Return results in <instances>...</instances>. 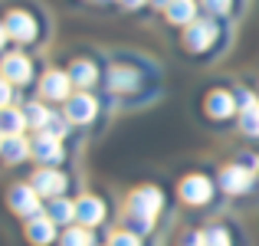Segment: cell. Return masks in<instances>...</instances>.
<instances>
[{"label":"cell","mask_w":259,"mask_h":246,"mask_svg":"<svg viewBox=\"0 0 259 246\" xmlns=\"http://www.w3.org/2000/svg\"><path fill=\"white\" fill-rule=\"evenodd\" d=\"M0 76L7 82H13V86H30L33 82L30 56H23V53H7V56L0 59Z\"/></svg>","instance_id":"obj_12"},{"label":"cell","mask_w":259,"mask_h":246,"mask_svg":"<svg viewBox=\"0 0 259 246\" xmlns=\"http://www.w3.org/2000/svg\"><path fill=\"white\" fill-rule=\"evenodd\" d=\"M164 17H167V23H174V26H190L197 20V4L194 0H171V4L164 7Z\"/></svg>","instance_id":"obj_19"},{"label":"cell","mask_w":259,"mask_h":246,"mask_svg":"<svg viewBox=\"0 0 259 246\" xmlns=\"http://www.w3.org/2000/svg\"><path fill=\"white\" fill-rule=\"evenodd\" d=\"M46 214H50V220L56 223V227H72L76 223V200H69V197H56V200L46 203Z\"/></svg>","instance_id":"obj_18"},{"label":"cell","mask_w":259,"mask_h":246,"mask_svg":"<svg viewBox=\"0 0 259 246\" xmlns=\"http://www.w3.org/2000/svg\"><path fill=\"white\" fill-rule=\"evenodd\" d=\"M164 210V194H161L154 184H145V187L132 190L125 200V223L128 230H135V233L145 236L148 230L154 227V220H158V214Z\"/></svg>","instance_id":"obj_1"},{"label":"cell","mask_w":259,"mask_h":246,"mask_svg":"<svg viewBox=\"0 0 259 246\" xmlns=\"http://www.w3.org/2000/svg\"><path fill=\"white\" fill-rule=\"evenodd\" d=\"M72 79L66 69H46L43 79H39V99L46 102H66L72 95Z\"/></svg>","instance_id":"obj_8"},{"label":"cell","mask_w":259,"mask_h":246,"mask_svg":"<svg viewBox=\"0 0 259 246\" xmlns=\"http://www.w3.org/2000/svg\"><path fill=\"white\" fill-rule=\"evenodd\" d=\"M203 246H233V240H230L227 227L213 223V227H207V230H203Z\"/></svg>","instance_id":"obj_24"},{"label":"cell","mask_w":259,"mask_h":246,"mask_svg":"<svg viewBox=\"0 0 259 246\" xmlns=\"http://www.w3.org/2000/svg\"><path fill=\"white\" fill-rule=\"evenodd\" d=\"M177 246H203V230H187V233H181Z\"/></svg>","instance_id":"obj_27"},{"label":"cell","mask_w":259,"mask_h":246,"mask_svg":"<svg viewBox=\"0 0 259 246\" xmlns=\"http://www.w3.org/2000/svg\"><path fill=\"white\" fill-rule=\"evenodd\" d=\"M26 158H33V145L23 135H4V145H0V161L4 164H23Z\"/></svg>","instance_id":"obj_15"},{"label":"cell","mask_w":259,"mask_h":246,"mask_svg":"<svg viewBox=\"0 0 259 246\" xmlns=\"http://www.w3.org/2000/svg\"><path fill=\"white\" fill-rule=\"evenodd\" d=\"M10 102H13V82H7L0 76V108H7Z\"/></svg>","instance_id":"obj_28"},{"label":"cell","mask_w":259,"mask_h":246,"mask_svg":"<svg viewBox=\"0 0 259 246\" xmlns=\"http://www.w3.org/2000/svg\"><path fill=\"white\" fill-rule=\"evenodd\" d=\"M26 112L23 108H13V105H7V108H0V135H23L26 132Z\"/></svg>","instance_id":"obj_20"},{"label":"cell","mask_w":259,"mask_h":246,"mask_svg":"<svg viewBox=\"0 0 259 246\" xmlns=\"http://www.w3.org/2000/svg\"><path fill=\"white\" fill-rule=\"evenodd\" d=\"M256 181V161L253 154H243V161H233V164H223L220 174H217V187L230 197H240L253 187Z\"/></svg>","instance_id":"obj_2"},{"label":"cell","mask_w":259,"mask_h":246,"mask_svg":"<svg viewBox=\"0 0 259 246\" xmlns=\"http://www.w3.org/2000/svg\"><path fill=\"white\" fill-rule=\"evenodd\" d=\"M0 145H4V135H0Z\"/></svg>","instance_id":"obj_32"},{"label":"cell","mask_w":259,"mask_h":246,"mask_svg":"<svg viewBox=\"0 0 259 246\" xmlns=\"http://www.w3.org/2000/svg\"><path fill=\"white\" fill-rule=\"evenodd\" d=\"M105 217H108V210H105V200H102V197L82 194V197L76 200V223H82V227L95 230L99 223H105Z\"/></svg>","instance_id":"obj_13"},{"label":"cell","mask_w":259,"mask_h":246,"mask_svg":"<svg viewBox=\"0 0 259 246\" xmlns=\"http://www.w3.org/2000/svg\"><path fill=\"white\" fill-rule=\"evenodd\" d=\"M66 72H69V79H72L76 89H92L95 82H99V69H95L92 59H72Z\"/></svg>","instance_id":"obj_16"},{"label":"cell","mask_w":259,"mask_h":246,"mask_svg":"<svg viewBox=\"0 0 259 246\" xmlns=\"http://www.w3.org/2000/svg\"><path fill=\"white\" fill-rule=\"evenodd\" d=\"M105 86L112 92H135L138 89V72L128 69V66H112L105 72Z\"/></svg>","instance_id":"obj_17"},{"label":"cell","mask_w":259,"mask_h":246,"mask_svg":"<svg viewBox=\"0 0 259 246\" xmlns=\"http://www.w3.org/2000/svg\"><path fill=\"white\" fill-rule=\"evenodd\" d=\"M240 132L246 135V138H259V105L240 112Z\"/></svg>","instance_id":"obj_23"},{"label":"cell","mask_w":259,"mask_h":246,"mask_svg":"<svg viewBox=\"0 0 259 246\" xmlns=\"http://www.w3.org/2000/svg\"><path fill=\"white\" fill-rule=\"evenodd\" d=\"M213 39H217V23L213 20H194L190 26H184V50L187 53L210 50Z\"/></svg>","instance_id":"obj_10"},{"label":"cell","mask_w":259,"mask_h":246,"mask_svg":"<svg viewBox=\"0 0 259 246\" xmlns=\"http://www.w3.org/2000/svg\"><path fill=\"white\" fill-rule=\"evenodd\" d=\"M230 7H233V0H203V10H210L213 17H223V13H230Z\"/></svg>","instance_id":"obj_26"},{"label":"cell","mask_w":259,"mask_h":246,"mask_svg":"<svg viewBox=\"0 0 259 246\" xmlns=\"http://www.w3.org/2000/svg\"><path fill=\"white\" fill-rule=\"evenodd\" d=\"M108 246H141V233H135V230H115L108 236Z\"/></svg>","instance_id":"obj_25"},{"label":"cell","mask_w":259,"mask_h":246,"mask_svg":"<svg viewBox=\"0 0 259 246\" xmlns=\"http://www.w3.org/2000/svg\"><path fill=\"white\" fill-rule=\"evenodd\" d=\"M23 236L30 246H50L59 240V227L50 220V214H39V217L23 220Z\"/></svg>","instance_id":"obj_11"},{"label":"cell","mask_w":259,"mask_h":246,"mask_svg":"<svg viewBox=\"0 0 259 246\" xmlns=\"http://www.w3.org/2000/svg\"><path fill=\"white\" fill-rule=\"evenodd\" d=\"M7 39H10V33H7V23H4V20H0V50H4V46H7Z\"/></svg>","instance_id":"obj_30"},{"label":"cell","mask_w":259,"mask_h":246,"mask_svg":"<svg viewBox=\"0 0 259 246\" xmlns=\"http://www.w3.org/2000/svg\"><path fill=\"white\" fill-rule=\"evenodd\" d=\"M151 4H154V7H161V10H164V7L171 4V0H151Z\"/></svg>","instance_id":"obj_31"},{"label":"cell","mask_w":259,"mask_h":246,"mask_svg":"<svg viewBox=\"0 0 259 246\" xmlns=\"http://www.w3.org/2000/svg\"><path fill=\"white\" fill-rule=\"evenodd\" d=\"M23 112H26V125H30V132H43V128L50 125L53 108H46L43 102H26Z\"/></svg>","instance_id":"obj_22"},{"label":"cell","mask_w":259,"mask_h":246,"mask_svg":"<svg viewBox=\"0 0 259 246\" xmlns=\"http://www.w3.org/2000/svg\"><path fill=\"white\" fill-rule=\"evenodd\" d=\"M59 246H95V233L82 223H72L59 233Z\"/></svg>","instance_id":"obj_21"},{"label":"cell","mask_w":259,"mask_h":246,"mask_svg":"<svg viewBox=\"0 0 259 246\" xmlns=\"http://www.w3.org/2000/svg\"><path fill=\"white\" fill-rule=\"evenodd\" d=\"M213 190H217V184L210 181L207 174H187L177 184V197H181L187 207H203V203H210Z\"/></svg>","instance_id":"obj_4"},{"label":"cell","mask_w":259,"mask_h":246,"mask_svg":"<svg viewBox=\"0 0 259 246\" xmlns=\"http://www.w3.org/2000/svg\"><path fill=\"white\" fill-rule=\"evenodd\" d=\"M236 95L227 92V89H213V92H207V99H203V112L210 115V118L223 121V118H233L236 115Z\"/></svg>","instance_id":"obj_14"},{"label":"cell","mask_w":259,"mask_h":246,"mask_svg":"<svg viewBox=\"0 0 259 246\" xmlns=\"http://www.w3.org/2000/svg\"><path fill=\"white\" fill-rule=\"evenodd\" d=\"M7 207H10L20 220H30V217L46 214L43 197L36 194V187H33L30 181H26V184H13V187L7 190Z\"/></svg>","instance_id":"obj_3"},{"label":"cell","mask_w":259,"mask_h":246,"mask_svg":"<svg viewBox=\"0 0 259 246\" xmlns=\"http://www.w3.org/2000/svg\"><path fill=\"white\" fill-rule=\"evenodd\" d=\"M125 10H138V7H145V4H151V0H118Z\"/></svg>","instance_id":"obj_29"},{"label":"cell","mask_w":259,"mask_h":246,"mask_svg":"<svg viewBox=\"0 0 259 246\" xmlns=\"http://www.w3.org/2000/svg\"><path fill=\"white\" fill-rule=\"evenodd\" d=\"M30 145H33V161H39L43 168H56V164H63V158H66L63 138H56V135H50V132H36L30 138Z\"/></svg>","instance_id":"obj_6"},{"label":"cell","mask_w":259,"mask_h":246,"mask_svg":"<svg viewBox=\"0 0 259 246\" xmlns=\"http://www.w3.org/2000/svg\"><path fill=\"white\" fill-rule=\"evenodd\" d=\"M30 184L36 187V194L43 197V200L66 197V190H69V177H66L59 168H36L33 177H30Z\"/></svg>","instance_id":"obj_5"},{"label":"cell","mask_w":259,"mask_h":246,"mask_svg":"<svg viewBox=\"0 0 259 246\" xmlns=\"http://www.w3.org/2000/svg\"><path fill=\"white\" fill-rule=\"evenodd\" d=\"M95 112H99V102H95V95H89L85 89L72 92L69 99L63 102V115L72 121V125H89V121L95 118Z\"/></svg>","instance_id":"obj_7"},{"label":"cell","mask_w":259,"mask_h":246,"mask_svg":"<svg viewBox=\"0 0 259 246\" xmlns=\"http://www.w3.org/2000/svg\"><path fill=\"white\" fill-rule=\"evenodd\" d=\"M4 23H7L10 39H17V43H33V39H36V20H33V13L23 10V7H13V10H7Z\"/></svg>","instance_id":"obj_9"}]
</instances>
